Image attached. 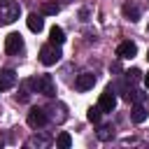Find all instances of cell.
<instances>
[{
	"label": "cell",
	"mask_w": 149,
	"mask_h": 149,
	"mask_svg": "<svg viewBox=\"0 0 149 149\" xmlns=\"http://www.w3.org/2000/svg\"><path fill=\"white\" fill-rule=\"evenodd\" d=\"M21 5L16 0H0V26H9L19 19Z\"/></svg>",
	"instance_id": "6da1fadb"
},
{
	"label": "cell",
	"mask_w": 149,
	"mask_h": 149,
	"mask_svg": "<svg viewBox=\"0 0 149 149\" xmlns=\"http://www.w3.org/2000/svg\"><path fill=\"white\" fill-rule=\"evenodd\" d=\"M30 86H33L37 93L47 95V98H54V95H56V84H54L51 74H37V77H33V79H30Z\"/></svg>",
	"instance_id": "7a4b0ae2"
},
{
	"label": "cell",
	"mask_w": 149,
	"mask_h": 149,
	"mask_svg": "<svg viewBox=\"0 0 149 149\" xmlns=\"http://www.w3.org/2000/svg\"><path fill=\"white\" fill-rule=\"evenodd\" d=\"M40 61H42V65H56L58 61H61V49H58V44H44L42 49H40Z\"/></svg>",
	"instance_id": "3957f363"
},
{
	"label": "cell",
	"mask_w": 149,
	"mask_h": 149,
	"mask_svg": "<svg viewBox=\"0 0 149 149\" xmlns=\"http://www.w3.org/2000/svg\"><path fill=\"white\" fill-rule=\"evenodd\" d=\"M21 49H23V37L19 33H9L5 37V51L7 54H19Z\"/></svg>",
	"instance_id": "277c9868"
},
{
	"label": "cell",
	"mask_w": 149,
	"mask_h": 149,
	"mask_svg": "<svg viewBox=\"0 0 149 149\" xmlns=\"http://www.w3.org/2000/svg\"><path fill=\"white\" fill-rule=\"evenodd\" d=\"M47 112L44 109H40V107H33L30 112H28V126L30 128H42L44 123H47Z\"/></svg>",
	"instance_id": "5b68a950"
},
{
	"label": "cell",
	"mask_w": 149,
	"mask_h": 149,
	"mask_svg": "<svg viewBox=\"0 0 149 149\" xmlns=\"http://www.w3.org/2000/svg\"><path fill=\"white\" fill-rule=\"evenodd\" d=\"M98 107H100L102 112H112V109L116 107V95H114V91H112V88H107V91L100 95V100H98Z\"/></svg>",
	"instance_id": "8992f818"
},
{
	"label": "cell",
	"mask_w": 149,
	"mask_h": 149,
	"mask_svg": "<svg viewBox=\"0 0 149 149\" xmlns=\"http://www.w3.org/2000/svg\"><path fill=\"white\" fill-rule=\"evenodd\" d=\"M137 54V47H135V42H130V40H126V42H121L119 47H116V56L119 58H133Z\"/></svg>",
	"instance_id": "52a82bcc"
},
{
	"label": "cell",
	"mask_w": 149,
	"mask_h": 149,
	"mask_svg": "<svg viewBox=\"0 0 149 149\" xmlns=\"http://www.w3.org/2000/svg\"><path fill=\"white\" fill-rule=\"evenodd\" d=\"M74 86H77V91H88V88H93V86H95V74H91V72L79 74L77 81H74Z\"/></svg>",
	"instance_id": "ba28073f"
},
{
	"label": "cell",
	"mask_w": 149,
	"mask_h": 149,
	"mask_svg": "<svg viewBox=\"0 0 149 149\" xmlns=\"http://www.w3.org/2000/svg\"><path fill=\"white\" fill-rule=\"evenodd\" d=\"M44 112H47L49 119H54V121H58V123L65 121V116H68V114H65V105H61V102H58V105H49Z\"/></svg>",
	"instance_id": "9c48e42d"
},
{
	"label": "cell",
	"mask_w": 149,
	"mask_h": 149,
	"mask_svg": "<svg viewBox=\"0 0 149 149\" xmlns=\"http://www.w3.org/2000/svg\"><path fill=\"white\" fill-rule=\"evenodd\" d=\"M16 84V72L14 70H0V91L12 88Z\"/></svg>",
	"instance_id": "30bf717a"
},
{
	"label": "cell",
	"mask_w": 149,
	"mask_h": 149,
	"mask_svg": "<svg viewBox=\"0 0 149 149\" xmlns=\"http://www.w3.org/2000/svg\"><path fill=\"white\" fill-rule=\"evenodd\" d=\"M49 42H51V44H58V47H61V44L65 42V33H63V28L54 26V28L49 30Z\"/></svg>",
	"instance_id": "8fae6325"
},
{
	"label": "cell",
	"mask_w": 149,
	"mask_h": 149,
	"mask_svg": "<svg viewBox=\"0 0 149 149\" xmlns=\"http://www.w3.org/2000/svg\"><path fill=\"white\" fill-rule=\"evenodd\" d=\"M28 28H30L33 33H40V30L44 28V19H42L40 14H30V16H28Z\"/></svg>",
	"instance_id": "7c38bea8"
},
{
	"label": "cell",
	"mask_w": 149,
	"mask_h": 149,
	"mask_svg": "<svg viewBox=\"0 0 149 149\" xmlns=\"http://www.w3.org/2000/svg\"><path fill=\"white\" fill-rule=\"evenodd\" d=\"M147 116H149V112H147L142 105H135V107H133V112H130V119H133L135 123H142Z\"/></svg>",
	"instance_id": "4fadbf2b"
},
{
	"label": "cell",
	"mask_w": 149,
	"mask_h": 149,
	"mask_svg": "<svg viewBox=\"0 0 149 149\" xmlns=\"http://www.w3.org/2000/svg\"><path fill=\"white\" fill-rule=\"evenodd\" d=\"M123 16H126L128 21H137V19H140V9H137L135 5H130V2H126V5H123Z\"/></svg>",
	"instance_id": "5bb4252c"
},
{
	"label": "cell",
	"mask_w": 149,
	"mask_h": 149,
	"mask_svg": "<svg viewBox=\"0 0 149 149\" xmlns=\"http://www.w3.org/2000/svg\"><path fill=\"white\" fill-rule=\"evenodd\" d=\"M61 12V7L56 5V2H44L42 5V14H49V16H56Z\"/></svg>",
	"instance_id": "9a60e30c"
},
{
	"label": "cell",
	"mask_w": 149,
	"mask_h": 149,
	"mask_svg": "<svg viewBox=\"0 0 149 149\" xmlns=\"http://www.w3.org/2000/svg\"><path fill=\"white\" fill-rule=\"evenodd\" d=\"M98 137L100 140H112L114 137V128L112 126H100L98 128Z\"/></svg>",
	"instance_id": "2e32d148"
},
{
	"label": "cell",
	"mask_w": 149,
	"mask_h": 149,
	"mask_svg": "<svg viewBox=\"0 0 149 149\" xmlns=\"http://www.w3.org/2000/svg\"><path fill=\"white\" fill-rule=\"evenodd\" d=\"M56 144H58L61 149H68V147L72 144V137H70V133H61V135L56 137Z\"/></svg>",
	"instance_id": "e0dca14e"
},
{
	"label": "cell",
	"mask_w": 149,
	"mask_h": 149,
	"mask_svg": "<svg viewBox=\"0 0 149 149\" xmlns=\"http://www.w3.org/2000/svg\"><path fill=\"white\" fill-rule=\"evenodd\" d=\"M100 112H102L100 107H88V112H86V119H88L91 123H98V121H100Z\"/></svg>",
	"instance_id": "ac0fdd59"
},
{
	"label": "cell",
	"mask_w": 149,
	"mask_h": 149,
	"mask_svg": "<svg viewBox=\"0 0 149 149\" xmlns=\"http://www.w3.org/2000/svg\"><path fill=\"white\" fill-rule=\"evenodd\" d=\"M26 144H28V147H35V144H37V147H47L49 140H47V137H30Z\"/></svg>",
	"instance_id": "d6986e66"
},
{
	"label": "cell",
	"mask_w": 149,
	"mask_h": 149,
	"mask_svg": "<svg viewBox=\"0 0 149 149\" xmlns=\"http://www.w3.org/2000/svg\"><path fill=\"white\" fill-rule=\"evenodd\" d=\"M126 74H128V79H130V81H137L142 72H140V70H130V72H126Z\"/></svg>",
	"instance_id": "ffe728a7"
},
{
	"label": "cell",
	"mask_w": 149,
	"mask_h": 149,
	"mask_svg": "<svg viewBox=\"0 0 149 149\" xmlns=\"http://www.w3.org/2000/svg\"><path fill=\"white\" fill-rule=\"evenodd\" d=\"M144 84H147V88H149V72L144 74Z\"/></svg>",
	"instance_id": "44dd1931"
},
{
	"label": "cell",
	"mask_w": 149,
	"mask_h": 149,
	"mask_svg": "<svg viewBox=\"0 0 149 149\" xmlns=\"http://www.w3.org/2000/svg\"><path fill=\"white\" fill-rule=\"evenodd\" d=\"M147 58H149V51H147Z\"/></svg>",
	"instance_id": "7402d4cb"
}]
</instances>
